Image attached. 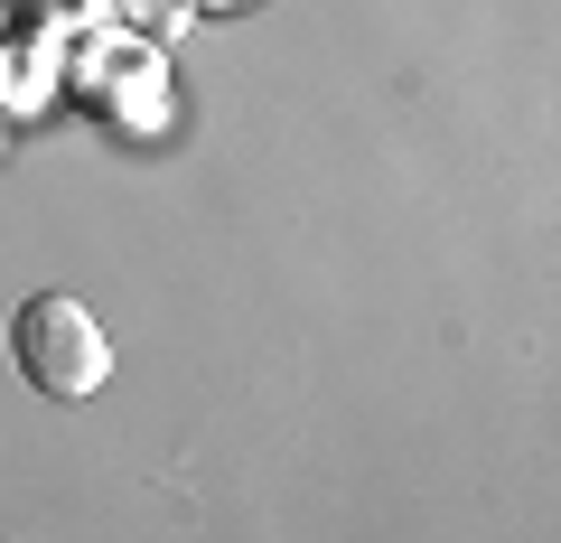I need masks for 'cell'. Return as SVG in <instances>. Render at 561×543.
<instances>
[{
	"mask_svg": "<svg viewBox=\"0 0 561 543\" xmlns=\"http://www.w3.org/2000/svg\"><path fill=\"white\" fill-rule=\"evenodd\" d=\"M179 10H234V0H179Z\"/></svg>",
	"mask_w": 561,
	"mask_h": 543,
	"instance_id": "5b68a950",
	"label": "cell"
},
{
	"mask_svg": "<svg viewBox=\"0 0 561 543\" xmlns=\"http://www.w3.org/2000/svg\"><path fill=\"white\" fill-rule=\"evenodd\" d=\"M20 29H38V38H57V29H103L113 20V0H0Z\"/></svg>",
	"mask_w": 561,
	"mask_h": 543,
	"instance_id": "277c9868",
	"label": "cell"
},
{
	"mask_svg": "<svg viewBox=\"0 0 561 543\" xmlns=\"http://www.w3.org/2000/svg\"><path fill=\"white\" fill-rule=\"evenodd\" d=\"M10 357H20V375L38 384V394H57V403H84L103 375H113V338H103V319L84 301H66V291L20 301V319H10Z\"/></svg>",
	"mask_w": 561,
	"mask_h": 543,
	"instance_id": "6da1fadb",
	"label": "cell"
},
{
	"mask_svg": "<svg viewBox=\"0 0 561 543\" xmlns=\"http://www.w3.org/2000/svg\"><path fill=\"white\" fill-rule=\"evenodd\" d=\"M76 84L113 103L122 132H160V122H169V66H160V47H140L131 29H113V20L76 38Z\"/></svg>",
	"mask_w": 561,
	"mask_h": 543,
	"instance_id": "7a4b0ae2",
	"label": "cell"
},
{
	"mask_svg": "<svg viewBox=\"0 0 561 543\" xmlns=\"http://www.w3.org/2000/svg\"><path fill=\"white\" fill-rule=\"evenodd\" d=\"M47 84H57V38L20 29V38L0 47V103H38Z\"/></svg>",
	"mask_w": 561,
	"mask_h": 543,
	"instance_id": "3957f363",
	"label": "cell"
}]
</instances>
